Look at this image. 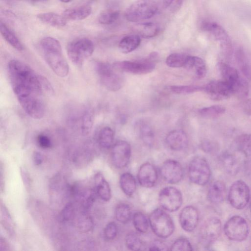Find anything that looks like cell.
Segmentation results:
<instances>
[{
  "label": "cell",
  "instance_id": "9f6ffc18",
  "mask_svg": "<svg viewBox=\"0 0 251 251\" xmlns=\"http://www.w3.org/2000/svg\"><path fill=\"white\" fill-rule=\"evenodd\" d=\"M8 250H9V246L8 243L5 239L1 237L0 238V251H5Z\"/></svg>",
  "mask_w": 251,
  "mask_h": 251
},
{
  "label": "cell",
  "instance_id": "6da1fadb",
  "mask_svg": "<svg viewBox=\"0 0 251 251\" xmlns=\"http://www.w3.org/2000/svg\"><path fill=\"white\" fill-rule=\"evenodd\" d=\"M8 72L12 89L18 99L41 97L43 90L39 75L28 66L17 60L8 64Z\"/></svg>",
  "mask_w": 251,
  "mask_h": 251
},
{
  "label": "cell",
  "instance_id": "8fae6325",
  "mask_svg": "<svg viewBox=\"0 0 251 251\" xmlns=\"http://www.w3.org/2000/svg\"><path fill=\"white\" fill-rule=\"evenodd\" d=\"M250 198V189L244 181L238 180L232 183L228 191V199L234 208L243 209L249 202Z\"/></svg>",
  "mask_w": 251,
  "mask_h": 251
},
{
  "label": "cell",
  "instance_id": "83f0119b",
  "mask_svg": "<svg viewBox=\"0 0 251 251\" xmlns=\"http://www.w3.org/2000/svg\"><path fill=\"white\" fill-rule=\"evenodd\" d=\"M140 43L141 39L139 35H129L121 39L119 44V48L122 52L128 53L136 49Z\"/></svg>",
  "mask_w": 251,
  "mask_h": 251
},
{
  "label": "cell",
  "instance_id": "816d5d0a",
  "mask_svg": "<svg viewBox=\"0 0 251 251\" xmlns=\"http://www.w3.org/2000/svg\"><path fill=\"white\" fill-rule=\"evenodd\" d=\"M150 251H167V246L160 241H154L149 247Z\"/></svg>",
  "mask_w": 251,
  "mask_h": 251
},
{
  "label": "cell",
  "instance_id": "9a60e30c",
  "mask_svg": "<svg viewBox=\"0 0 251 251\" xmlns=\"http://www.w3.org/2000/svg\"><path fill=\"white\" fill-rule=\"evenodd\" d=\"M160 174L166 182L171 184L177 183L182 178L183 168L178 161L169 159L165 161L162 165Z\"/></svg>",
  "mask_w": 251,
  "mask_h": 251
},
{
  "label": "cell",
  "instance_id": "11a10c76",
  "mask_svg": "<svg viewBox=\"0 0 251 251\" xmlns=\"http://www.w3.org/2000/svg\"><path fill=\"white\" fill-rule=\"evenodd\" d=\"M183 0H174L173 2L170 7V10L175 12L178 10V8L180 7Z\"/></svg>",
  "mask_w": 251,
  "mask_h": 251
},
{
  "label": "cell",
  "instance_id": "6125c7cd",
  "mask_svg": "<svg viewBox=\"0 0 251 251\" xmlns=\"http://www.w3.org/2000/svg\"></svg>",
  "mask_w": 251,
  "mask_h": 251
},
{
  "label": "cell",
  "instance_id": "5bb4252c",
  "mask_svg": "<svg viewBox=\"0 0 251 251\" xmlns=\"http://www.w3.org/2000/svg\"><path fill=\"white\" fill-rule=\"evenodd\" d=\"M111 160L117 168L121 169L128 164L131 156V147L126 141L121 140L113 145L111 150Z\"/></svg>",
  "mask_w": 251,
  "mask_h": 251
},
{
  "label": "cell",
  "instance_id": "cb8c5ba5",
  "mask_svg": "<svg viewBox=\"0 0 251 251\" xmlns=\"http://www.w3.org/2000/svg\"><path fill=\"white\" fill-rule=\"evenodd\" d=\"M96 191L99 197L104 201H109L111 197L110 186L103 175L98 172L95 176Z\"/></svg>",
  "mask_w": 251,
  "mask_h": 251
},
{
  "label": "cell",
  "instance_id": "4dcf8cb0",
  "mask_svg": "<svg viewBox=\"0 0 251 251\" xmlns=\"http://www.w3.org/2000/svg\"><path fill=\"white\" fill-rule=\"evenodd\" d=\"M134 27L139 36L146 38L155 36L159 30L158 25L152 22L139 23Z\"/></svg>",
  "mask_w": 251,
  "mask_h": 251
},
{
  "label": "cell",
  "instance_id": "d4e9b609",
  "mask_svg": "<svg viewBox=\"0 0 251 251\" xmlns=\"http://www.w3.org/2000/svg\"><path fill=\"white\" fill-rule=\"evenodd\" d=\"M186 69L192 72L196 77L201 78L204 77L207 72L206 65L201 58L189 55Z\"/></svg>",
  "mask_w": 251,
  "mask_h": 251
},
{
  "label": "cell",
  "instance_id": "ab89813d",
  "mask_svg": "<svg viewBox=\"0 0 251 251\" xmlns=\"http://www.w3.org/2000/svg\"><path fill=\"white\" fill-rule=\"evenodd\" d=\"M126 247L132 251H139L143 246V242L138 235L134 232H130L126 235L125 239Z\"/></svg>",
  "mask_w": 251,
  "mask_h": 251
},
{
  "label": "cell",
  "instance_id": "d6986e66",
  "mask_svg": "<svg viewBox=\"0 0 251 251\" xmlns=\"http://www.w3.org/2000/svg\"><path fill=\"white\" fill-rule=\"evenodd\" d=\"M137 176L138 181L142 187L151 188L155 185L158 175L154 166L149 162H146L140 167Z\"/></svg>",
  "mask_w": 251,
  "mask_h": 251
},
{
  "label": "cell",
  "instance_id": "91938a15",
  "mask_svg": "<svg viewBox=\"0 0 251 251\" xmlns=\"http://www.w3.org/2000/svg\"><path fill=\"white\" fill-rule=\"evenodd\" d=\"M60 1L64 2V3H67L73 0H59Z\"/></svg>",
  "mask_w": 251,
  "mask_h": 251
},
{
  "label": "cell",
  "instance_id": "4316f807",
  "mask_svg": "<svg viewBox=\"0 0 251 251\" xmlns=\"http://www.w3.org/2000/svg\"><path fill=\"white\" fill-rule=\"evenodd\" d=\"M37 18L43 23L53 27H63L66 25L67 22L62 15L51 12L38 14Z\"/></svg>",
  "mask_w": 251,
  "mask_h": 251
},
{
  "label": "cell",
  "instance_id": "ac0fdd59",
  "mask_svg": "<svg viewBox=\"0 0 251 251\" xmlns=\"http://www.w3.org/2000/svg\"><path fill=\"white\" fill-rule=\"evenodd\" d=\"M199 213L192 206L184 207L179 214V223L182 228L187 232L193 231L199 222Z\"/></svg>",
  "mask_w": 251,
  "mask_h": 251
},
{
  "label": "cell",
  "instance_id": "3957f363",
  "mask_svg": "<svg viewBox=\"0 0 251 251\" xmlns=\"http://www.w3.org/2000/svg\"><path fill=\"white\" fill-rule=\"evenodd\" d=\"M96 72L101 84L111 91H117L124 85L125 78L121 71L114 66L104 62H97Z\"/></svg>",
  "mask_w": 251,
  "mask_h": 251
},
{
  "label": "cell",
  "instance_id": "5b68a950",
  "mask_svg": "<svg viewBox=\"0 0 251 251\" xmlns=\"http://www.w3.org/2000/svg\"><path fill=\"white\" fill-rule=\"evenodd\" d=\"M200 27L202 31L218 42L223 55L226 58L231 56L233 51L232 42L222 26L215 22L205 21L201 24Z\"/></svg>",
  "mask_w": 251,
  "mask_h": 251
},
{
  "label": "cell",
  "instance_id": "f5cc1de1",
  "mask_svg": "<svg viewBox=\"0 0 251 251\" xmlns=\"http://www.w3.org/2000/svg\"><path fill=\"white\" fill-rule=\"evenodd\" d=\"M20 172L25 186L26 189H29L30 186V179L28 174L24 168H20Z\"/></svg>",
  "mask_w": 251,
  "mask_h": 251
},
{
  "label": "cell",
  "instance_id": "94428289",
  "mask_svg": "<svg viewBox=\"0 0 251 251\" xmlns=\"http://www.w3.org/2000/svg\"><path fill=\"white\" fill-rule=\"evenodd\" d=\"M34 0V1H39V0Z\"/></svg>",
  "mask_w": 251,
  "mask_h": 251
},
{
  "label": "cell",
  "instance_id": "e575fe53",
  "mask_svg": "<svg viewBox=\"0 0 251 251\" xmlns=\"http://www.w3.org/2000/svg\"><path fill=\"white\" fill-rule=\"evenodd\" d=\"M115 218L122 224H126L130 220L131 211L129 206L124 203L118 204L115 211Z\"/></svg>",
  "mask_w": 251,
  "mask_h": 251
},
{
  "label": "cell",
  "instance_id": "6f0895ef",
  "mask_svg": "<svg viewBox=\"0 0 251 251\" xmlns=\"http://www.w3.org/2000/svg\"><path fill=\"white\" fill-rule=\"evenodd\" d=\"M162 6L164 8L169 7L174 0H160Z\"/></svg>",
  "mask_w": 251,
  "mask_h": 251
},
{
  "label": "cell",
  "instance_id": "d590c367",
  "mask_svg": "<svg viewBox=\"0 0 251 251\" xmlns=\"http://www.w3.org/2000/svg\"><path fill=\"white\" fill-rule=\"evenodd\" d=\"M226 108L221 105H214L203 107L199 110V114L206 118H212L224 114Z\"/></svg>",
  "mask_w": 251,
  "mask_h": 251
},
{
  "label": "cell",
  "instance_id": "52a82bcc",
  "mask_svg": "<svg viewBox=\"0 0 251 251\" xmlns=\"http://www.w3.org/2000/svg\"><path fill=\"white\" fill-rule=\"evenodd\" d=\"M149 220L153 232L161 238H168L174 231L175 226L172 218L161 209L157 208L153 211Z\"/></svg>",
  "mask_w": 251,
  "mask_h": 251
},
{
  "label": "cell",
  "instance_id": "2e32d148",
  "mask_svg": "<svg viewBox=\"0 0 251 251\" xmlns=\"http://www.w3.org/2000/svg\"><path fill=\"white\" fill-rule=\"evenodd\" d=\"M222 230L221 221L217 218L208 219L201 226L200 233L201 240L206 243H211L219 237Z\"/></svg>",
  "mask_w": 251,
  "mask_h": 251
},
{
  "label": "cell",
  "instance_id": "f907efd6",
  "mask_svg": "<svg viewBox=\"0 0 251 251\" xmlns=\"http://www.w3.org/2000/svg\"><path fill=\"white\" fill-rule=\"evenodd\" d=\"M39 78L43 92L50 95L53 94L54 92L53 88L48 80L45 77L41 75H39Z\"/></svg>",
  "mask_w": 251,
  "mask_h": 251
},
{
  "label": "cell",
  "instance_id": "ba28073f",
  "mask_svg": "<svg viewBox=\"0 0 251 251\" xmlns=\"http://www.w3.org/2000/svg\"><path fill=\"white\" fill-rule=\"evenodd\" d=\"M190 180L199 185H205L209 180L211 170L207 161L201 157H196L190 161L188 170Z\"/></svg>",
  "mask_w": 251,
  "mask_h": 251
},
{
  "label": "cell",
  "instance_id": "484cf974",
  "mask_svg": "<svg viewBox=\"0 0 251 251\" xmlns=\"http://www.w3.org/2000/svg\"><path fill=\"white\" fill-rule=\"evenodd\" d=\"M221 164L225 171L228 174L234 175L240 169V161L234 155L226 152L222 154L220 159Z\"/></svg>",
  "mask_w": 251,
  "mask_h": 251
},
{
  "label": "cell",
  "instance_id": "74e56055",
  "mask_svg": "<svg viewBox=\"0 0 251 251\" xmlns=\"http://www.w3.org/2000/svg\"><path fill=\"white\" fill-rule=\"evenodd\" d=\"M133 222L135 228L139 232L145 233L148 231L150 224L149 220L143 213H135L133 217Z\"/></svg>",
  "mask_w": 251,
  "mask_h": 251
},
{
  "label": "cell",
  "instance_id": "603a6c76",
  "mask_svg": "<svg viewBox=\"0 0 251 251\" xmlns=\"http://www.w3.org/2000/svg\"><path fill=\"white\" fill-rule=\"evenodd\" d=\"M208 198L213 203L223 202L226 196V187L221 180L214 182L210 186L208 191Z\"/></svg>",
  "mask_w": 251,
  "mask_h": 251
},
{
  "label": "cell",
  "instance_id": "c3c4849f",
  "mask_svg": "<svg viewBox=\"0 0 251 251\" xmlns=\"http://www.w3.org/2000/svg\"><path fill=\"white\" fill-rule=\"evenodd\" d=\"M74 212L73 204L71 202L68 203L61 212V219L64 222L70 220L74 216Z\"/></svg>",
  "mask_w": 251,
  "mask_h": 251
},
{
  "label": "cell",
  "instance_id": "277c9868",
  "mask_svg": "<svg viewBox=\"0 0 251 251\" xmlns=\"http://www.w3.org/2000/svg\"><path fill=\"white\" fill-rule=\"evenodd\" d=\"M158 6L154 0H137L126 9V19L133 23L150 19L157 12Z\"/></svg>",
  "mask_w": 251,
  "mask_h": 251
},
{
  "label": "cell",
  "instance_id": "d6a6232c",
  "mask_svg": "<svg viewBox=\"0 0 251 251\" xmlns=\"http://www.w3.org/2000/svg\"><path fill=\"white\" fill-rule=\"evenodd\" d=\"M114 138V131L109 127H104L99 132L98 141L100 146L104 149H109L112 147Z\"/></svg>",
  "mask_w": 251,
  "mask_h": 251
},
{
  "label": "cell",
  "instance_id": "7402d4cb",
  "mask_svg": "<svg viewBox=\"0 0 251 251\" xmlns=\"http://www.w3.org/2000/svg\"><path fill=\"white\" fill-rule=\"evenodd\" d=\"M92 8L83 5L64 10L62 15L67 21H80L87 18L92 13Z\"/></svg>",
  "mask_w": 251,
  "mask_h": 251
},
{
  "label": "cell",
  "instance_id": "f35d334b",
  "mask_svg": "<svg viewBox=\"0 0 251 251\" xmlns=\"http://www.w3.org/2000/svg\"><path fill=\"white\" fill-rule=\"evenodd\" d=\"M1 222L6 231L10 235H13L15 232L14 225L12 219L5 206L1 204Z\"/></svg>",
  "mask_w": 251,
  "mask_h": 251
},
{
  "label": "cell",
  "instance_id": "f6af8a7d",
  "mask_svg": "<svg viewBox=\"0 0 251 251\" xmlns=\"http://www.w3.org/2000/svg\"><path fill=\"white\" fill-rule=\"evenodd\" d=\"M170 250L172 251H192V246L190 242L186 238H181L177 239L172 244Z\"/></svg>",
  "mask_w": 251,
  "mask_h": 251
},
{
  "label": "cell",
  "instance_id": "9c48e42d",
  "mask_svg": "<svg viewBox=\"0 0 251 251\" xmlns=\"http://www.w3.org/2000/svg\"><path fill=\"white\" fill-rule=\"evenodd\" d=\"M224 229L226 237L234 241L246 240L249 233L248 223L244 218L238 215L229 218L225 224Z\"/></svg>",
  "mask_w": 251,
  "mask_h": 251
},
{
  "label": "cell",
  "instance_id": "f1b7e54d",
  "mask_svg": "<svg viewBox=\"0 0 251 251\" xmlns=\"http://www.w3.org/2000/svg\"><path fill=\"white\" fill-rule=\"evenodd\" d=\"M0 30L3 38L12 47L19 51L24 50V46L20 40L1 21L0 23Z\"/></svg>",
  "mask_w": 251,
  "mask_h": 251
},
{
  "label": "cell",
  "instance_id": "7a4b0ae2",
  "mask_svg": "<svg viewBox=\"0 0 251 251\" xmlns=\"http://www.w3.org/2000/svg\"><path fill=\"white\" fill-rule=\"evenodd\" d=\"M40 46L44 58L53 72L59 76H66L69 67L63 55L59 42L53 37H46L41 39Z\"/></svg>",
  "mask_w": 251,
  "mask_h": 251
},
{
  "label": "cell",
  "instance_id": "ee69618b",
  "mask_svg": "<svg viewBox=\"0 0 251 251\" xmlns=\"http://www.w3.org/2000/svg\"><path fill=\"white\" fill-rule=\"evenodd\" d=\"M93 220L89 215H82L78 218L77 221V226L82 232L91 231L93 227Z\"/></svg>",
  "mask_w": 251,
  "mask_h": 251
},
{
  "label": "cell",
  "instance_id": "1f68e13d",
  "mask_svg": "<svg viewBox=\"0 0 251 251\" xmlns=\"http://www.w3.org/2000/svg\"><path fill=\"white\" fill-rule=\"evenodd\" d=\"M235 59L242 74L251 80V65L242 49H238L235 52Z\"/></svg>",
  "mask_w": 251,
  "mask_h": 251
},
{
  "label": "cell",
  "instance_id": "4fadbf2b",
  "mask_svg": "<svg viewBox=\"0 0 251 251\" xmlns=\"http://www.w3.org/2000/svg\"><path fill=\"white\" fill-rule=\"evenodd\" d=\"M203 87V91L213 100H223L233 95L230 86L224 80L211 81Z\"/></svg>",
  "mask_w": 251,
  "mask_h": 251
},
{
  "label": "cell",
  "instance_id": "60d3db41",
  "mask_svg": "<svg viewBox=\"0 0 251 251\" xmlns=\"http://www.w3.org/2000/svg\"><path fill=\"white\" fill-rule=\"evenodd\" d=\"M120 16L118 10H108L102 12L99 16V22L102 25H111L115 23Z\"/></svg>",
  "mask_w": 251,
  "mask_h": 251
},
{
  "label": "cell",
  "instance_id": "f546056e",
  "mask_svg": "<svg viewBox=\"0 0 251 251\" xmlns=\"http://www.w3.org/2000/svg\"><path fill=\"white\" fill-rule=\"evenodd\" d=\"M120 186L127 196H132L136 190V182L134 177L129 173L123 174L120 178Z\"/></svg>",
  "mask_w": 251,
  "mask_h": 251
},
{
  "label": "cell",
  "instance_id": "e0dca14e",
  "mask_svg": "<svg viewBox=\"0 0 251 251\" xmlns=\"http://www.w3.org/2000/svg\"><path fill=\"white\" fill-rule=\"evenodd\" d=\"M25 111L35 119H41L45 113V107L41 97H31L18 100Z\"/></svg>",
  "mask_w": 251,
  "mask_h": 251
},
{
  "label": "cell",
  "instance_id": "30bf717a",
  "mask_svg": "<svg viewBox=\"0 0 251 251\" xmlns=\"http://www.w3.org/2000/svg\"><path fill=\"white\" fill-rule=\"evenodd\" d=\"M157 56L156 53H151L149 59L140 61H123L117 62L113 66L119 71L137 75H144L152 72L155 64L152 60Z\"/></svg>",
  "mask_w": 251,
  "mask_h": 251
},
{
  "label": "cell",
  "instance_id": "b9f144b4",
  "mask_svg": "<svg viewBox=\"0 0 251 251\" xmlns=\"http://www.w3.org/2000/svg\"><path fill=\"white\" fill-rule=\"evenodd\" d=\"M203 86L198 85H174L170 87V90L173 93L181 95L191 94L199 91H203Z\"/></svg>",
  "mask_w": 251,
  "mask_h": 251
},
{
  "label": "cell",
  "instance_id": "836d02e7",
  "mask_svg": "<svg viewBox=\"0 0 251 251\" xmlns=\"http://www.w3.org/2000/svg\"><path fill=\"white\" fill-rule=\"evenodd\" d=\"M189 57V55L185 54L174 53L167 57L166 63L171 68H185Z\"/></svg>",
  "mask_w": 251,
  "mask_h": 251
},
{
  "label": "cell",
  "instance_id": "ffe728a7",
  "mask_svg": "<svg viewBox=\"0 0 251 251\" xmlns=\"http://www.w3.org/2000/svg\"><path fill=\"white\" fill-rule=\"evenodd\" d=\"M218 68L223 80L230 86L232 92L245 79L240 75L236 69L225 62H219L218 64Z\"/></svg>",
  "mask_w": 251,
  "mask_h": 251
},
{
  "label": "cell",
  "instance_id": "bcb514c9",
  "mask_svg": "<svg viewBox=\"0 0 251 251\" xmlns=\"http://www.w3.org/2000/svg\"><path fill=\"white\" fill-rule=\"evenodd\" d=\"M140 133L144 142L149 145H151L153 140V133L151 127L146 125H142L140 127Z\"/></svg>",
  "mask_w": 251,
  "mask_h": 251
},
{
  "label": "cell",
  "instance_id": "8d00e7d4",
  "mask_svg": "<svg viewBox=\"0 0 251 251\" xmlns=\"http://www.w3.org/2000/svg\"><path fill=\"white\" fill-rule=\"evenodd\" d=\"M238 150L247 156H251V134L239 136L236 141Z\"/></svg>",
  "mask_w": 251,
  "mask_h": 251
},
{
  "label": "cell",
  "instance_id": "7c38bea8",
  "mask_svg": "<svg viewBox=\"0 0 251 251\" xmlns=\"http://www.w3.org/2000/svg\"><path fill=\"white\" fill-rule=\"evenodd\" d=\"M182 196L180 191L173 186H167L159 193L158 201L165 210L174 212L178 210L182 203Z\"/></svg>",
  "mask_w": 251,
  "mask_h": 251
},
{
  "label": "cell",
  "instance_id": "db71d44e",
  "mask_svg": "<svg viewBox=\"0 0 251 251\" xmlns=\"http://www.w3.org/2000/svg\"><path fill=\"white\" fill-rule=\"evenodd\" d=\"M43 156L39 152L35 151L33 155V160L35 165L38 166L41 165L43 161Z\"/></svg>",
  "mask_w": 251,
  "mask_h": 251
},
{
  "label": "cell",
  "instance_id": "681fc988",
  "mask_svg": "<svg viewBox=\"0 0 251 251\" xmlns=\"http://www.w3.org/2000/svg\"><path fill=\"white\" fill-rule=\"evenodd\" d=\"M37 141L39 147L42 149H49L51 146V142L50 138L46 135L42 134L38 135Z\"/></svg>",
  "mask_w": 251,
  "mask_h": 251
},
{
  "label": "cell",
  "instance_id": "680465c9",
  "mask_svg": "<svg viewBox=\"0 0 251 251\" xmlns=\"http://www.w3.org/2000/svg\"><path fill=\"white\" fill-rule=\"evenodd\" d=\"M245 104L246 112L249 114H251V101H247Z\"/></svg>",
  "mask_w": 251,
  "mask_h": 251
},
{
  "label": "cell",
  "instance_id": "8992f818",
  "mask_svg": "<svg viewBox=\"0 0 251 251\" xmlns=\"http://www.w3.org/2000/svg\"><path fill=\"white\" fill-rule=\"evenodd\" d=\"M94 51L93 42L86 38L73 40L67 47L69 59L78 67H81L85 60L91 56Z\"/></svg>",
  "mask_w": 251,
  "mask_h": 251
},
{
  "label": "cell",
  "instance_id": "44dd1931",
  "mask_svg": "<svg viewBox=\"0 0 251 251\" xmlns=\"http://www.w3.org/2000/svg\"><path fill=\"white\" fill-rule=\"evenodd\" d=\"M166 143L172 150L179 151L187 146L188 138L186 133L183 130H174L170 132L167 135Z\"/></svg>",
  "mask_w": 251,
  "mask_h": 251
},
{
  "label": "cell",
  "instance_id": "7bdbcfd3",
  "mask_svg": "<svg viewBox=\"0 0 251 251\" xmlns=\"http://www.w3.org/2000/svg\"><path fill=\"white\" fill-rule=\"evenodd\" d=\"M93 115L90 110H86L83 114L82 120L81 131L84 135H87L91 132L93 125Z\"/></svg>",
  "mask_w": 251,
  "mask_h": 251
},
{
  "label": "cell",
  "instance_id": "7dc6e473",
  "mask_svg": "<svg viewBox=\"0 0 251 251\" xmlns=\"http://www.w3.org/2000/svg\"><path fill=\"white\" fill-rule=\"evenodd\" d=\"M118 231V226L115 222L108 223L104 229L105 238L108 240H113L117 236Z\"/></svg>",
  "mask_w": 251,
  "mask_h": 251
}]
</instances>
